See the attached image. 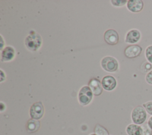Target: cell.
Segmentation results:
<instances>
[{"label": "cell", "mask_w": 152, "mask_h": 135, "mask_svg": "<svg viewBox=\"0 0 152 135\" xmlns=\"http://www.w3.org/2000/svg\"><path fill=\"white\" fill-rule=\"evenodd\" d=\"M131 118L135 124H144L147 119V112L145 108L140 105L135 107L131 113Z\"/></svg>", "instance_id": "1"}, {"label": "cell", "mask_w": 152, "mask_h": 135, "mask_svg": "<svg viewBox=\"0 0 152 135\" xmlns=\"http://www.w3.org/2000/svg\"><path fill=\"white\" fill-rule=\"evenodd\" d=\"M42 43V38L40 36L36 33L29 34L25 40V44L26 47L31 51L37 50Z\"/></svg>", "instance_id": "2"}, {"label": "cell", "mask_w": 152, "mask_h": 135, "mask_svg": "<svg viewBox=\"0 0 152 135\" xmlns=\"http://www.w3.org/2000/svg\"><path fill=\"white\" fill-rule=\"evenodd\" d=\"M93 97V93L88 86H83L78 93V101L82 105H86L88 104Z\"/></svg>", "instance_id": "3"}, {"label": "cell", "mask_w": 152, "mask_h": 135, "mask_svg": "<svg viewBox=\"0 0 152 135\" xmlns=\"http://www.w3.org/2000/svg\"><path fill=\"white\" fill-rule=\"evenodd\" d=\"M102 68L108 72H114L118 68L117 60L111 56H106L102 59L101 62Z\"/></svg>", "instance_id": "4"}, {"label": "cell", "mask_w": 152, "mask_h": 135, "mask_svg": "<svg viewBox=\"0 0 152 135\" xmlns=\"http://www.w3.org/2000/svg\"><path fill=\"white\" fill-rule=\"evenodd\" d=\"M44 114L43 106L41 102H37L33 103L30 109L31 117L34 120H39Z\"/></svg>", "instance_id": "5"}, {"label": "cell", "mask_w": 152, "mask_h": 135, "mask_svg": "<svg viewBox=\"0 0 152 135\" xmlns=\"http://www.w3.org/2000/svg\"><path fill=\"white\" fill-rule=\"evenodd\" d=\"M142 52V48L138 45L128 46L124 50V54L128 58H134L138 56Z\"/></svg>", "instance_id": "6"}, {"label": "cell", "mask_w": 152, "mask_h": 135, "mask_svg": "<svg viewBox=\"0 0 152 135\" xmlns=\"http://www.w3.org/2000/svg\"><path fill=\"white\" fill-rule=\"evenodd\" d=\"M104 39L107 43L113 45L118 42L119 36L116 30L109 29L105 32L104 34Z\"/></svg>", "instance_id": "7"}, {"label": "cell", "mask_w": 152, "mask_h": 135, "mask_svg": "<svg viewBox=\"0 0 152 135\" xmlns=\"http://www.w3.org/2000/svg\"><path fill=\"white\" fill-rule=\"evenodd\" d=\"M143 7L144 3L141 0H129L127 2V8L132 12H140Z\"/></svg>", "instance_id": "8"}, {"label": "cell", "mask_w": 152, "mask_h": 135, "mask_svg": "<svg viewBox=\"0 0 152 135\" xmlns=\"http://www.w3.org/2000/svg\"><path fill=\"white\" fill-rule=\"evenodd\" d=\"M141 37V33L137 29L129 30L125 37V42L128 43H135L138 42Z\"/></svg>", "instance_id": "9"}, {"label": "cell", "mask_w": 152, "mask_h": 135, "mask_svg": "<svg viewBox=\"0 0 152 135\" xmlns=\"http://www.w3.org/2000/svg\"><path fill=\"white\" fill-rule=\"evenodd\" d=\"M102 85L105 90H112L116 87V81L113 77L111 76H106L103 78Z\"/></svg>", "instance_id": "10"}, {"label": "cell", "mask_w": 152, "mask_h": 135, "mask_svg": "<svg viewBox=\"0 0 152 135\" xmlns=\"http://www.w3.org/2000/svg\"><path fill=\"white\" fill-rule=\"evenodd\" d=\"M90 88L95 96H99L102 93V87L100 81L97 79H92L88 83Z\"/></svg>", "instance_id": "11"}, {"label": "cell", "mask_w": 152, "mask_h": 135, "mask_svg": "<svg viewBox=\"0 0 152 135\" xmlns=\"http://www.w3.org/2000/svg\"><path fill=\"white\" fill-rule=\"evenodd\" d=\"M15 55L14 49L11 46H7L4 49L1 53L2 61H8L11 60Z\"/></svg>", "instance_id": "12"}, {"label": "cell", "mask_w": 152, "mask_h": 135, "mask_svg": "<svg viewBox=\"0 0 152 135\" xmlns=\"http://www.w3.org/2000/svg\"><path fill=\"white\" fill-rule=\"evenodd\" d=\"M126 131L128 135H141L142 129L140 125L131 124L127 126Z\"/></svg>", "instance_id": "13"}, {"label": "cell", "mask_w": 152, "mask_h": 135, "mask_svg": "<svg viewBox=\"0 0 152 135\" xmlns=\"http://www.w3.org/2000/svg\"><path fill=\"white\" fill-rule=\"evenodd\" d=\"M40 127V123L39 121L34 119H31L28 120L27 124V128L29 132L36 131Z\"/></svg>", "instance_id": "14"}, {"label": "cell", "mask_w": 152, "mask_h": 135, "mask_svg": "<svg viewBox=\"0 0 152 135\" xmlns=\"http://www.w3.org/2000/svg\"><path fill=\"white\" fill-rule=\"evenodd\" d=\"M94 131L95 134L97 135H108L109 134L107 130L104 127H103V126L99 124H97L96 125Z\"/></svg>", "instance_id": "15"}, {"label": "cell", "mask_w": 152, "mask_h": 135, "mask_svg": "<svg viewBox=\"0 0 152 135\" xmlns=\"http://www.w3.org/2000/svg\"><path fill=\"white\" fill-rule=\"evenodd\" d=\"M141 127L142 129L141 135H152V130L148 127L147 123L142 124Z\"/></svg>", "instance_id": "16"}, {"label": "cell", "mask_w": 152, "mask_h": 135, "mask_svg": "<svg viewBox=\"0 0 152 135\" xmlns=\"http://www.w3.org/2000/svg\"><path fill=\"white\" fill-rule=\"evenodd\" d=\"M145 55L147 60L150 64H152V45H150L147 47L145 52Z\"/></svg>", "instance_id": "17"}, {"label": "cell", "mask_w": 152, "mask_h": 135, "mask_svg": "<svg viewBox=\"0 0 152 135\" xmlns=\"http://www.w3.org/2000/svg\"><path fill=\"white\" fill-rule=\"evenodd\" d=\"M152 68V65L150 62H144L141 67V70L143 73H148L150 71V70Z\"/></svg>", "instance_id": "18"}, {"label": "cell", "mask_w": 152, "mask_h": 135, "mask_svg": "<svg viewBox=\"0 0 152 135\" xmlns=\"http://www.w3.org/2000/svg\"><path fill=\"white\" fill-rule=\"evenodd\" d=\"M142 106L145 108L146 112L152 115V101H148L143 103Z\"/></svg>", "instance_id": "19"}, {"label": "cell", "mask_w": 152, "mask_h": 135, "mask_svg": "<svg viewBox=\"0 0 152 135\" xmlns=\"http://www.w3.org/2000/svg\"><path fill=\"white\" fill-rule=\"evenodd\" d=\"M112 3L113 5H115V6H122V5H124L128 1H118V0H112Z\"/></svg>", "instance_id": "20"}, {"label": "cell", "mask_w": 152, "mask_h": 135, "mask_svg": "<svg viewBox=\"0 0 152 135\" xmlns=\"http://www.w3.org/2000/svg\"><path fill=\"white\" fill-rule=\"evenodd\" d=\"M145 81L148 84L152 85V70L147 73L145 76Z\"/></svg>", "instance_id": "21"}, {"label": "cell", "mask_w": 152, "mask_h": 135, "mask_svg": "<svg viewBox=\"0 0 152 135\" xmlns=\"http://www.w3.org/2000/svg\"><path fill=\"white\" fill-rule=\"evenodd\" d=\"M147 124L148 127L152 130V115L148 118V121H147Z\"/></svg>", "instance_id": "22"}, {"label": "cell", "mask_w": 152, "mask_h": 135, "mask_svg": "<svg viewBox=\"0 0 152 135\" xmlns=\"http://www.w3.org/2000/svg\"><path fill=\"white\" fill-rule=\"evenodd\" d=\"M1 42H2V36H1ZM2 45H1V49H2Z\"/></svg>", "instance_id": "23"}, {"label": "cell", "mask_w": 152, "mask_h": 135, "mask_svg": "<svg viewBox=\"0 0 152 135\" xmlns=\"http://www.w3.org/2000/svg\"><path fill=\"white\" fill-rule=\"evenodd\" d=\"M90 135H97V134H91Z\"/></svg>", "instance_id": "24"}]
</instances>
